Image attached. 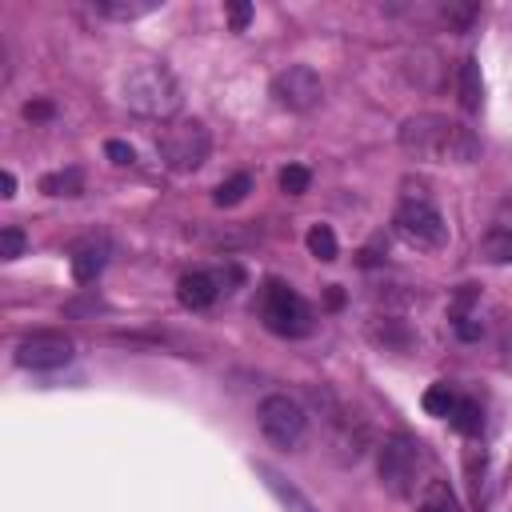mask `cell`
I'll return each instance as SVG.
<instances>
[{
    "mask_svg": "<svg viewBox=\"0 0 512 512\" xmlns=\"http://www.w3.org/2000/svg\"><path fill=\"white\" fill-rule=\"evenodd\" d=\"M400 148L416 160H452V164H472L480 156V140L472 128L436 116V112H416L400 124Z\"/></svg>",
    "mask_w": 512,
    "mask_h": 512,
    "instance_id": "obj_1",
    "label": "cell"
},
{
    "mask_svg": "<svg viewBox=\"0 0 512 512\" xmlns=\"http://www.w3.org/2000/svg\"><path fill=\"white\" fill-rule=\"evenodd\" d=\"M124 104L132 108V112H140V116H172L176 108H180V84H176V76L164 68V64H156V60H140V64H132L128 72H124Z\"/></svg>",
    "mask_w": 512,
    "mask_h": 512,
    "instance_id": "obj_2",
    "label": "cell"
},
{
    "mask_svg": "<svg viewBox=\"0 0 512 512\" xmlns=\"http://www.w3.org/2000/svg\"><path fill=\"white\" fill-rule=\"evenodd\" d=\"M256 312H260L264 328L276 332V336H284V340L308 336V332H312V320H316L312 308H308V300L296 296V292H292L288 284H280V280H268V284L260 288Z\"/></svg>",
    "mask_w": 512,
    "mask_h": 512,
    "instance_id": "obj_3",
    "label": "cell"
},
{
    "mask_svg": "<svg viewBox=\"0 0 512 512\" xmlns=\"http://www.w3.org/2000/svg\"><path fill=\"white\" fill-rule=\"evenodd\" d=\"M156 148H160V160L172 172H196L212 152V136L200 120H176L172 128L160 132Z\"/></svg>",
    "mask_w": 512,
    "mask_h": 512,
    "instance_id": "obj_4",
    "label": "cell"
},
{
    "mask_svg": "<svg viewBox=\"0 0 512 512\" xmlns=\"http://www.w3.org/2000/svg\"><path fill=\"white\" fill-rule=\"evenodd\" d=\"M392 224H396L400 240L412 244V248L436 252V248L448 244V224H444V216H440L428 200H404V204L396 208V220H392Z\"/></svg>",
    "mask_w": 512,
    "mask_h": 512,
    "instance_id": "obj_5",
    "label": "cell"
},
{
    "mask_svg": "<svg viewBox=\"0 0 512 512\" xmlns=\"http://www.w3.org/2000/svg\"><path fill=\"white\" fill-rule=\"evenodd\" d=\"M416 476H420V444L408 436H388L380 444V484L404 500L412 496Z\"/></svg>",
    "mask_w": 512,
    "mask_h": 512,
    "instance_id": "obj_6",
    "label": "cell"
},
{
    "mask_svg": "<svg viewBox=\"0 0 512 512\" xmlns=\"http://www.w3.org/2000/svg\"><path fill=\"white\" fill-rule=\"evenodd\" d=\"M256 420H260V432H264L276 448H296V444H300V436H304V428H308L304 408H300L296 400L280 396V392L260 400Z\"/></svg>",
    "mask_w": 512,
    "mask_h": 512,
    "instance_id": "obj_7",
    "label": "cell"
},
{
    "mask_svg": "<svg viewBox=\"0 0 512 512\" xmlns=\"http://www.w3.org/2000/svg\"><path fill=\"white\" fill-rule=\"evenodd\" d=\"M272 96H276V104L288 108V112H312V108L320 104V96H324V84H320L316 68H308V64H288L284 72L272 76Z\"/></svg>",
    "mask_w": 512,
    "mask_h": 512,
    "instance_id": "obj_8",
    "label": "cell"
},
{
    "mask_svg": "<svg viewBox=\"0 0 512 512\" xmlns=\"http://www.w3.org/2000/svg\"><path fill=\"white\" fill-rule=\"evenodd\" d=\"M68 360H72V340L60 336V332H36V336H24L16 344V364L20 368H32V372L64 368Z\"/></svg>",
    "mask_w": 512,
    "mask_h": 512,
    "instance_id": "obj_9",
    "label": "cell"
},
{
    "mask_svg": "<svg viewBox=\"0 0 512 512\" xmlns=\"http://www.w3.org/2000/svg\"><path fill=\"white\" fill-rule=\"evenodd\" d=\"M104 264H108V240H104V236H88V240H80V244L72 248V276H76L80 284L96 280V276L104 272Z\"/></svg>",
    "mask_w": 512,
    "mask_h": 512,
    "instance_id": "obj_10",
    "label": "cell"
},
{
    "mask_svg": "<svg viewBox=\"0 0 512 512\" xmlns=\"http://www.w3.org/2000/svg\"><path fill=\"white\" fill-rule=\"evenodd\" d=\"M256 476H260V480H264V488L280 500V508H284V512H316V504H312L296 484H288L272 464H256Z\"/></svg>",
    "mask_w": 512,
    "mask_h": 512,
    "instance_id": "obj_11",
    "label": "cell"
},
{
    "mask_svg": "<svg viewBox=\"0 0 512 512\" xmlns=\"http://www.w3.org/2000/svg\"><path fill=\"white\" fill-rule=\"evenodd\" d=\"M176 296H180V304H184V308L200 312V308H208V304L220 296V280H216V276H208V272H188V276H180Z\"/></svg>",
    "mask_w": 512,
    "mask_h": 512,
    "instance_id": "obj_12",
    "label": "cell"
},
{
    "mask_svg": "<svg viewBox=\"0 0 512 512\" xmlns=\"http://www.w3.org/2000/svg\"><path fill=\"white\" fill-rule=\"evenodd\" d=\"M456 92H460V108H464V112H476V108H480V100H484V76H480V64H476L472 56L460 60Z\"/></svg>",
    "mask_w": 512,
    "mask_h": 512,
    "instance_id": "obj_13",
    "label": "cell"
},
{
    "mask_svg": "<svg viewBox=\"0 0 512 512\" xmlns=\"http://www.w3.org/2000/svg\"><path fill=\"white\" fill-rule=\"evenodd\" d=\"M448 424H452L460 436H476V432L484 428V408H480V400L460 396L456 408H452V416H448Z\"/></svg>",
    "mask_w": 512,
    "mask_h": 512,
    "instance_id": "obj_14",
    "label": "cell"
},
{
    "mask_svg": "<svg viewBox=\"0 0 512 512\" xmlns=\"http://www.w3.org/2000/svg\"><path fill=\"white\" fill-rule=\"evenodd\" d=\"M40 192H48V196H80L84 192V172L80 168L48 172V176H40Z\"/></svg>",
    "mask_w": 512,
    "mask_h": 512,
    "instance_id": "obj_15",
    "label": "cell"
},
{
    "mask_svg": "<svg viewBox=\"0 0 512 512\" xmlns=\"http://www.w3.org/2000/svg\"><path fill=\"white\" fill-rule=\"evenodd\" d=\"M480 260H488V264H512V228H492L480 240Z\"/></svg>",
    "mask_w": 512,
    "mask_h": 512,
    "instance_id": "obj_16",
    "label": "cell"
},
{
    "mask_svg": "<svg viewBox=\"0 0 512 512\" xmlns=\"http://www.w3.org/2000/svg\"><path fill=\"white\" fill-rule=\"evenodd\" d=\"M304 244H308V252H312L316 260H324V264H332V260L340 256L336 232H332L328 224H312V228H308V236H304Z\"/></svg>",
    "mask_w": 512,
    "mask_h": 512,
    "instance_id": "obj_17",
    "label": "cell"
},
{
    "mask_svg": "<svg viewBox=\"0 0 512 512\" xmlns=\"http://www.w3.org/2000/svg\"><path fill=\"white\" fill-rule=\"evenodd\" d=\"M252 184H256V180H252L248 172H236V176H228V180L212 192V200H216L220 208H232V204H240V200L252 192Z\"/></svg>",
    "mask_w": 512,
    "mask_h": 512,
    "instance_id": "obj_18",
    "label": "cell"
},
{
    "mask_svg": "<svg viewBox=\"0 0 512 512\" xmlns=\"http://www.w3.org/2000/svg\"><path fill=\"white\" fill-rule=\"evenodd\" d=\"M456 400H460V396L452 392V384H444V380H440V384H432V388L424 392V400H420V404H424V412H428V416H444V420H448V416H452V408H456Z\"/></svg>",
    "mask_w": 512,
    "mask_h": 512,
    "instance_id": "obj_19",
    "label": "cell"
},
{
    "mask_svg": "<svg viewBox=\"0 0 512 512\" xmlns=\"http://www.w3.org/2000/svg\"><path fill=\"white\" fill-rule=\"evenodd\" d=\"M160 4L156 0H140V4H124V0H96V12L112 16V20H136V16H148L156 12Z\"/></svg>",
    "mask_w": 512,
    "mask_h": 512,
    "instance_id": "obj_20",
    "label": "cell"
},
{
    "mask_svg": "<svg viewBox=\"0 0 512 512\" xmlns=\"http://www.w3.org/2000/svg\"><path fill=\"white\" fill-rule=\"evenodd\" d=\"M416 512H460V504H456V496L448 492V484H428V492H424V500H420V508Z\"/></svg>",
    "mask_w": 512,
    "mask_h": 512,
    "instance_id": "obj_21",
    "label": "cell"
},
{
    "mask_svg": "<svg viewBox=\"0 0 512 512\" xmlns=\"http://www.w3.org/2000/svg\"><path fill=\"white\" fill-rule=\"evenodd\" d=\"M308 184H312V172H308L304 164H288V168L280 172V192H284V196H304Z\"/></svg>",
    "mask_w": 512,
    "mask_h": 512,
    "instance_id": "obj_22",
    "label": "cell"
},
{
    "mask_svg": "<svg viewBox=\"0 0 512 512\" xmlns=\"http://www.w3.org/2000/svg\"><path fill=\"white\" fill-rule=\"evenodd\" d=\"M16 256H24V232L16 224H8V228H0V260H16Z\"/></svg>",
    "mask_w": 512,
    "mask_h": 512,
    "instance_id": "obj_23",
    "label": "cell"
},
{
    "mask_svg": "<svg viewBox=\"0 0 512 512\" xmlns=\"http://www.w3.org/2000/svg\"><path fill=\"white\" fill-rule=\"evenodd\" d=\"M104 156H108L112 164H120V168L136 164V148H132L128 140H108V144H104Z\"/></svg>",
    "mask_w": 512,
    "mask_h": 512,
    "instance_id": "obj_24",
    "label": "cell"
},
{
    "mask_svg": "<svg viewBox=\"0 0 512 512\" xmlns=\"http://www.w3.org/2000/svg\"><path fill=\"white\" fill-rule=\"evenodd\" d=\"M252 20V4H244V0H236V4H228V24L240 32L244 24Z\"/></svg>",
    "mask_w": 512,
    "mask_h": 512,
    "instance_id": "obj_25",
    "label": "cell"
},
{
    "mask_svg": "<svg viewBox=\"0 0 512 512\" xmlns=\"http://www.w3.org/2000/svg\"><path fill=\"white\" fill-rule=\"evenodd\" d=\"M24 116L28 120H48L52 116V104L48 100H32V104H24Z\"/></svg>",
    "mask_w": 512,
    "mask_h": 512,
    "instance_id": "obj_26",
    "label": "cell"
},
{
    "mask_svg": "<svg viewBox=\"0 0 512 512\" xmlns=\"http://www.w3.org/2000/svg\"><path fill=\"white\" fill-rule=\"evenodd\" d=\"M0 196H4V200H12V196H16V176H12L8 168L0 172Z\"/></svg>",
    "mask_w": 512,
    "mask_h": 512,
    "instance_id": "obj_27",
    "label": "cell"
},
{
    "mask_svg": "<svg viewBox=\"0 0 512 512\" xmlns=\"http://www.w3.org/2000/svg\"><path fill=\"white\" fill-rule=\"evenodd\" d=\"M340 300H344V296H340V288L332 284V288H328V308H340Z\"/></svg>",
    "mask_w": 512,
    "mask_h": 512,
    "instance_id": "obj_28",
    "label": "cell"
}]
</instances>
